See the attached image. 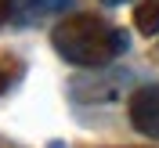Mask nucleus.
Segmentation results:
<instances>
[{
	"label": "nucleus",
	"mask_w": 159,
	"mask_h": 148,
	"mask_svg": "<svg viewBox=\"0 0 159 148\" xmlns=\"http://www.w3.org/2000/svg\"><path fill=\"white\" fill-rule=\"evenodd\" d=\"M18 72H22V61L15 54H0V94L18 79Z\"/></svg>",
	"instance_id": "obj_5"
},
{
	"label": "nucleus",
	"mask_w": 159,
	"mask_h": 148,
	"mask_svg": "<svg viewBox=\"0 0 159 148\" xmlns=\"http://www.w3.org/2000/svg\"><path fill=\"white\" fill-rule=\"evenodd\" d=\"M51 43L65 61L80 69H98L127 51V33L112 29L98 15H69L51 29Z\"/></svg>",
	"instance_id": "obj_1"
},
{
	"label": "nucleus",
	"mask_w": 159,
	"mask_h": 148,
	"mask_svg": "<svg viewBox=\"0 0 159 148\" xmlns=\"http://www.w3.org/2000/svg\"><path fill=\"white\" fill-rule=\"evenodd\" d=\"M72 0H11V11L18 18H40V15H54V11H65Z\"/></svg>",
	"instance_id": "obj_3"
},
{
	"label": "nucleus",
	"mask_w": 159,
	"mask_h": 148,
	"mask_svg": "<svg viewBox=\"0 0 159 148\" xmlns=\"http://www.w3.org/2000/svg\"><path fill=\"white\" fill-rule=\"evenodd\" d=\"M134 29L141 36H156L159 33V0H141L134 7Z\"/></svg>",
	"instance_id": "obj_4"
},
{
	"label": "nucleus",
	"mask_w": 159,
	"mask_h": 148,
	"mask_svg": "<svg viewBox=\"0 0 159 148\" xmlns=\"http://www.w3.org/2000/svg\"><path fill=\"white\" fill-rule=\"evenodd\" d=\"M130 123L159 141V83L152 87H141L130 94Z\"/></svg>",
	"instance_id": "obj_2"
},
{
	"label": "nucleus",
	"mask_w": 159,
	"mask_h": 148,
	"mask_svg": "<svg viewBox=\"0 0 159 148\" xmlns=\"http://www.w3.org/2000/svg\"><path fill=\"white\" fill-rule=\"evenodd\" d=\"M11 15H15V11H11V0H0V25H4Z\"/></svg>",
	"instance_id": "obj_6"
},
{
	"label": "nucleus",
	"mask_w": 159,
	"mask_h": 148,
	"mask_svg": "<svg viewBox=\"0 0 159 148\" xmlns=\"http://www.w3.org/2000/svg\"><path fill=\"white\" fill-rule=\"evenodd\" d=\"M105 4H123V0H105Z\"/></svg>",
	"instance_id": "obj_7"
}]
</instances>
